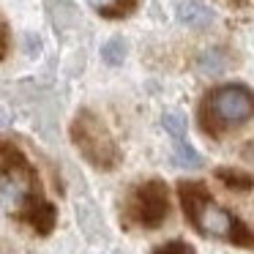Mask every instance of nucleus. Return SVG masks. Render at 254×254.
Masks as SVG:
<instances>
[{
    "mask_svg": "<svg viewBox=\"0 0 254 254\" xmlns=\"http://www.w3.org/2000/svg\"><path fill=\"white\" fill-rule=\"evenodd\" d=\"M178 194H181L186 219L191 221V227L199 235L221 238V241L235 243V246L254 249V235L246 230V224L238 216H232L230 210H224L221 205H216L202 183H181Z\"/></svg>",
    "mask_w": 254,
    "mask_h": 254,
    "instance_id": "f257e3e1",
    "label": "nucleus"
},
{
    "mask_svg": "<svg viewBox=\"0 0 254 254\" xmlns=\"http://www.w3.org/2000/svg\"><path fill=\"white\" fill-rule=\"evenodd\" d=\"M202 128L208 134H221L224 128H235L254 118V90L243 85H224L208 93L202 101Z\"/></svg>",
    "mask_w": 254,
    "mask_h": 254,
    "instance_id": "f03ea898",
    "label": "nucleus"
},
{
    "mask_svg": "<svg viewBox=\"0 0 254 254\" xmlns=\"http://www.w3.org/2000/svg\"><path fill=\"white\" fill-rule=\"evenodd\" d=\"M0 202L3 208L19 213V210H33L41 205L36 199V178L28 161L22 159L17 148L0 142Z\"/></svg>",
    "mask_w": 254,
    "mask_h": 254,
    "instance_id": "7ed1b4c3",
    "label": "nucleus"
},
{
    "mask_svg": "<svg viewBox=\"0 0 254 254\" xmlns=\"http://www.w3.org/2000/svg\"><path fill=\"white\" fill-rule=\"evenodd\" d=\"M71 139L79 148V153L96 167V170H115L121 161V150H118L112 134L107 126L93 115L90 110H79L71 123Z\"/></svg>",
    "mask_w": 254,
    "mask_h": 254,
    "instance_id": "20e7f679",
    "label": "nucleus"
},
{
    "mask_svg": "<svg viewBox=\"0 0 254 254\" xmlns=\"http://www.w3.org/2000/svg\"><path fill=\"white\" fill-rule=\"evenodd\" d=\"M170 216V194L161 181H148L134 189L126 202V224L156 230Z\"/></svg>",
    "mask_w": 254,
    "mask_h": 254,
    "instance_id": "39448f33",
    "label": "nucleus"
},
{
    "mask_svg": "<svg viewBox=\"0 0 254 254\" xmlns=\"http://www.w3.org/2000/svg\"><path fill=\"white\" fill-rule=\"evenodd\" d=\"M178 19L189 28H208L216 19V14L199 0H183V3H178Z\"/></svg>",
    "mask_w": 254,
    "mask_h": 254,
    "instance_id": "423d86ee",
    "label": "nucleus"
},
{
    "mask_svg": "<svg viewBox=\"0 0 254 254\" xmlns=\"http://www.w3.org/2000/svg\"><path fill=\"white\" fill-rule=\"evenodd\" d=\"M90 6L107 19H118V17H128L137 8L139 0H88Z\"/></svg>",
    "mask_w": 254,
    "mask_h": 254,
    "instance_id": "0eeeda50",
    "label": "nucleus"
},
{
    "mask_svg": "<svg viewBox=\"0 0 254 254\" xmlns=\"http://www.w3.org/2000/svg\"><path fill=\"white\" fill-rule=\"evenodd\" d=\"M172 159H175V164L183 167V170H197V167H202V156L186 142V137L175 139V145H172Z\"/></svg>",
    "mask_w": 254,
    "mask_h": 254,
    "instance_id": "6e6552de",
    "label": "nucleus"
},
{
    "mask_svg": "<svg viewBox=\"0 0 254 254\" xmlns=\"http://www.w3.org/2000/svg\"><path fill=\"white\" fill-rule=\"evenodd\" d=\"M197 66H199V71H202V74L216 77V74H221L227 66H230V58H227L221 50H208V52H202V58H199Z\"/></svg>",
    "mask_w": 254,
    "mask_h": 254,
    "instance_id": "1a4fd4ad",
    "label": "nucleus"
},
{
    "mask_svg": "<svg viewBox=\"0 0 254 254\" xmlns=\"http://www.w3.org/2000/svg\"><path fill=\"white\" fill-rule=\"evenodd\" d=\"M216 175H219V181L224 183V186L238 189V191H246V189H252V186H254V178L249 175V172H238V170H219Z\"/></svg>",
    "mask_w": 254,
    "mask_h": 254,
    "instance_id": "9d476101",
    "label": "nucleus"
},
{
    "mask_svg": "<svg viewBox=\"0 0 254 254\" xmlns=\"http://www.w3.org/2000/svg\"><path fill=\"white\" fill-rule=\"evenodd\" d=\"M101 58H104L107 66H121L123 58H126V41L123 39H110L101 47Z\"/></svg>",
    "mask_w": 254,
    "mask_h": 254,
    "instance_id": "9b49d317",
    "label": "nucleus"
},
{
    "mask_svg": "<svg viewBox=\"0 0 254 254\" xmlns=\"http://www.w3.org/2000/svg\"><path fill=\"white\" fill-rule=\"evenodd\" d=\"M161 123H164L167 134H172V139L186 137V118H183V115H178V112H167Z\"/></svg>",
    "mask_w": 254,
    "mask_h": 254,
    "instance_id": "f8f14e48",
    "label": "nucleus"
},
{
    "mask_svg": "<svg viewBox=\"0 0 254 254\" xmlns=\"http://www.w3.org/2000/svg\"><path fill=\"white\" fill-rule=\"evenodd\" d=\"M47 6H50V11H52L55 28H63V17H71L74 14L71 0H47Z\"/></svg>",
    "mask_w": 254,
    "mask_h": 254,
    "instance_id": "ddd939ff",
    "label": "nucleus"
},
{
    "mask_svg": "<svg viewBox=\"0 0 254 254\" xmlns=\"http://www.w3.org/2000/svg\"><path fill=\"white\" fill-rule=\"evenodd\" d=\"M153 254H194V249L183 241H170V243H164V246L153 249Z\"/></svg>",
    "mask_w": 254,
    "mask_h": 254,
    "instance_id": "4468645a",
    "label": "nucleus"
},
{
    "mask_svg": "<svg viewBox=\"0 0 254 254\" xmlns=\"http://www.w3.org/2000/svg\"><path fill=\"white\" fill-rule=\"evenodd\" d=\"M6 50H8V25L0 19V58L6 55Z\"/></svg>",
    "mask_w": 254,
    "mask_h": 254,
    "instance_id": "2eb2a0df",
    "label": "nucleus"
},
{
    "mask_svg": "<svg viewBox=\"0 0 254 254\" xmlns=\"http://www.w3.org/2000/svg\"><path fill=\"white\" fill-rule=\"evenodd\" d=\"M243 156H246L249 161H254V139H252V142H249V148L243 150Z\"/></svg>",
    "mask_w": 254,
    "mask_h": 254,
    "instance_id": "dca6fc26",
    "label": "nucleus"
}]
</instances>
